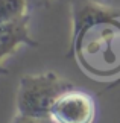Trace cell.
Wrapping results in <instances>:
<instances>
[{
  "label": "cell",
  "mask_w": 120,
  "mask_h": 123,
  "mask_svg": "<svg viewBox=\"0 0 120 123\" xmlns=\"http://www.w3.org/2000/svg\"><path fill=\"white\" fill-rule=\"evenodd\" d=\"M69 56L91 79L120 84V9L71 0Z\"/></svg>",
  "instance_id": "1"
},
{
  "label": "cell",
  "mask_w": 120,
  "mask_h": 123,
  "mask_svg": "<svg viewBox=\"0 0 120 123\" xmlns=\"http://www.w3.org/2000/svg\"><path fill=\"white\" fill-rule=\"evenodd\" d=\"M75 85L56 72L25 74L18 81L15 108L18 114L33 117H49L53 103Z\"/></svg>",
  "instance_id": "2"
},
{
  "label": "cell",
  "mask_w": 120,
  "mask_h": 123,
  "mask_svg": "<svg viewBox=\"0 0 120 123\" xmlns=\"http://www.w3.org/2000/svg\"><path fill=\"white\" fill-rule=\"evenodd\" d=\"M96 100L88 91L81 88H70L53 103L49 119L53 123H94Z\"/></svg>",
  "instance_id": "3"
},
{
  "label": "cell",
  "mask_w": 120,
  "mask_h": 123,
  "mask_svg": "<svg viewBox=\"0 0 120 123\" xmlns=\"http://www.w3.org/2000/svg\"><path fill=\"white\" fill-rule=\"evenodd\" d=\"M29 21H31V15L14 23L0 25V74L8 73L5 62L12 55H15L20 47L38 46V41L33 40V37L31 34Z\"/></svg>",
  "instance_id": "4"
},
{
  "label": "cell",
  "mask_w": 120,
  "mask_h": 123,
  "mask_svg": "<svg viewBox=\"0 0 120 123\" xmlns=\"http://www.w3.org/2000/svg\"><path fill=\"white\" fill-rule=\"evenodd\" d=\"M31 0H0V25L29 17Z\"/></svg>",
  "instance_id": "5"
},
{
  "label": "cell",
  "mask_w": 120,
  "mask_h": 123,
  "mask_svg": "<svg viewBox=\"0 0 120 123\" xmlns=\"http://www.w3.org/2000/svg\"><path fill=\"white\" fill-rule=\"evenodd\" d=\"M9 123H53L49 117H33V116H25V114H17Z\"/></svg>",
  "instance_id": "6"
},
{
  "label": "cell",
  "mask_w": 120,
  "mask_h": 123,
  "mask_svg": "<svg viewBox=\"0 0 120 123\" xmlns=\"http://www.w3.org/2000/svg\"><path fill=\"white\" fill-rule=\"evenodd\" d=\"M94 2H99L102 5H107V6H113L120 9V0H94Z\"/></svg>",
  "instance_id": "7"
},
{
  "label": "cell",
  "mask_w": 120,
  "mask_h": 123,
  "mask_svg": "<svg viewBox=\"0 0 120 123\" xmlns=\"http://www.w3.org/2000/svg\"><path fill=\"white\" fill-rule=\"evenodd\" d=\"M53 0H31L32 5H35V6H47V5H50Z\"/></svg>",
  "instance_id": "8"
}]
</instances>
